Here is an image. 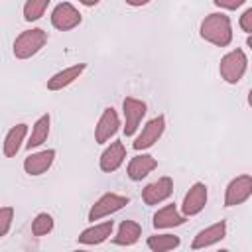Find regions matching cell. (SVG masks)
Returning <instances> with one entry per match:
<instances>
[{
    "mask_svg": "<svg viewBox=\"0 0 252 252\" xmlns=\"http://www.w3.org/2000/svg\"><path fill=\"white\" fill-rule=\"evenodd\" d=\"M51 24L59 32H69V30H73L81 24V12L73 4L61 2L51 12Z\"/></svg>",
    "mask_w": 252,
    "mask_h": 252,
    "instance_id": "7",
    "label": "cell"
},
{
    "mask_svg": "<svg viewBox=\"0 0 252 252\" xmlns=\"http://www.w3.org/2000/svg\"><path fill=\"white\" fill-rule=\"evenodd\" d=\"M140 234H142V226H140L136 220H128V219H126V220L120 222L118 232H116V236L112 238V242L118 244V246H132V244L138 242Z\"/></svg>",
    "mask_w": 252,
    "mask_h": 252,
    "instance_id": "20",
    "label": "cell"
},
{
    "mask_svg": "<svg viewBox=\"0 0 252 252\" xmlns=\"http://www.w3.org/2000/svg\"><path fill=\"white\" fill-rule=\"evenodd\" d=\"M205 205H207V185L197 181L185 193L183 203H181V211L185 217H193V215H199L205 209Z\"/></svg>",
    "mask_w": 252,
    "mask_h": 252,
    "instance_id": "9",
    "label": "cell"
},
{
    "mask_svg": "<svg viewBox=\"0 0 252 252\" xmlns=\"http://www.w3.org/2000/svg\"><path fill=\"white\" fill-rule=\"evenodd\" d=\"M55 159V150H41V152H35V154H30L26 159H24V169L28 175H41L45 173L51 163Z\"/></svg>",
    "mask_w": 252,
    "mask_h": 252,
    "instance_id": "12",
    "label": "cell"
},
{
    "mask_svg": "<svg viewBox=\"0 0 252 252\" xmlns=\"http://www.w3.org/2000/svg\"><path fill=\"white\" fill-rule=\"evenodd\" d=\"M51 230H53V217L47 213L35 215V219L32 220V234L33 236H45Z\"/></svg>",
    "mask_w": 252,
    "mask_h": 252,
    "instance_id": "24",
    "label": "cell"
},
{
    "mask_svg": "<svg viewBox=\"0 0 252 252\" xmlns=\"http://www.w3.org/2000/svg\"><path fill=\"white\" fill-rule=\"evenodd\" d=\"M146 102L134 96H126L122 100V112H124V136H134L142 118L146 116Z\"/></svg>",
    "mask_w": 252,
    "mask_h": 252,
    "instance_id": "5",
    "label": "cell"
},
{
    "mask_svg": "<svg viewBox=\"0 0 252 252\" xmlns=\"http://www.w3.org/2000/svg\"><path fill=\"white\" fill-rule=\"evenodd\" d=\"M47 43V32H43L41 28H32L22 32L16 39H14V55L18 59H30L32 55H35L43 45Z\"/></svg>",
    "mask_w": 252,
    "mask_h": 252,
    "instance_id": "3",
    "label": "cell"
},
{
    "mask_svg": "<svg viewBox=\"0 0 252 252\" xmlns=\"http://www.w3.org/2000/svg\"><path fill=\"white\" fill-rule=\"evenodd\" d=\"M83 6H96L98 4V0H79Z\"/></svg>",
    "mask_w": 252,
    "mask_h": 252,
    "instance_id": "29",
    "label": "cell"
},
{
    "mask_svg": "<svg viewBox=\"0 0 252 252\" xmlns=\"http://www.w3.org/2000/svg\"><path fill=\"white\" fill-rule=\"evenodd\" d=\"M148 2H150V0H126V4H130V6H136V8H138V6H146Z\"/></svg>",
    "mask_w": 252,
    "mask_h": 252,
    "instance_id": "28",
    "label": "cell"
},
{
    "mask_svg": "<svg viewBox=\"0 0 252 252\" xmlns=\"http://www.w3.org/2000/svg\"><path fill=\"white\" fill-rule=\"evenodd\" d=\"M201 37L217 47H226L232 41V26L230 18L222 12L209 14L201 22Z\"/></svg>",
    "mask_w": 252,
    "mask_h": 252,
    "instance_id": "1",
    "label": "cell"
},
{
    "mask_svg": "<svg viewBox=\"0 0 252 252\" xmlns=\"http://www.w3.org/2000/svg\"><path fill=\"white\" fill-rule=\"evenodd\" d=\"M226 236V222L224 220H219L207 228H203L201 232H197V236L193 238V244L191 248L193 250H201V248H207L215 242H220L222 238Z\"/></svg>",
    "mask_w": 252,
    "mask_h": 252,
    "instance_id": "13",
    "label": "cell"
},
{
    "mask_svg": "<svg viewBox=\"0 0 252 252\" xmlns=\"http://www.w3.org/2000/svg\"><path fill=\"white\" fill-rule=\"evenodd\" d=\"M215 2V6H219V8H224V10H236V8H240L246 0H213Z\"/></svg>",
    "mask_w": 252,
    "mask_h": 252,
    "instance_id": "26",
    "label": "cell"
},
{
    "mask_svg": "<svg viewBox=\"0 0 252 252\" xmlns=\"http://www.w3.org/2000/svg\"><path fill=\"white\" fill-rule=\"evenodd\" d=\"M158 167V161L154 156L150 154H142V156H134L128 163V177L132 181H142L148 173H152Z\"/></svg>",
    "mask_w": 252,
    "mask_h": 252,
    "instance_id": "15",
    "label": "cell"
},
{
    "mask_svg": "<svg viewBox=\"0 0 252 252\" xmlns=\"http://www.w3.org/2000/svg\"><path fill=\"white\" fill-rule=\"evenodd\" d=\"M85 67H87L85 63H77V65H71V67H67V69L55 73L51 79H47V89H49V91H61V89L69 87L75 79L81 77V73L85 71Z\"/></svg>",
    "mask_w": 252,
    "mask_h": 252,
    "instance_id": "16",
    "label": "cell"
},
{
    "mask_svg": "<svg viewBox=\"0 0 252 252\" xmlns=\"http://www.w3.org/2000/svg\"><path fill=\"white\" fill-rule=\"evenodd\" d=\"M185 222V215H179L175 205H165L163 209H159L156 215H154V220L152 224L156 228H173V226H179Z\"/></svg>",
    "mask_w": 252,
    "mask_h": 252,
    "instance_id": "19",
    "label": "cell"
},
{
    "mask_svg": "<svg viewBox=\"0 0 252 252\" xmlns=\"http://www.w3.org/2000/svg\"><path fill=\"white\" fill-rule=\"evenodd\" d=\"M252 195V175L244 173L234 177L224 191V207H236L244 201H248Z\"/></svg>",
    "mask_w": 252,
    "mask_h": 252,
    "instance_id": "6",
    "label": "cell"
},
{
    "mask_svg": "<svg viewBox=\"0 0 252 252\" xmlns=\"http://www.w3.org/2000/svg\"><path fill=\"white\" fill-rule=\"evenodd\" d=\"M51 0H26L24 4V20L26 22H35L43 16Z\"/></svg>",
    "mask_w": 252,
    "mask_h": 252,
    "instance_id": "23",
    "label": "cell"
},
{
    "mask_svg": "<svg viewBox=\"0 0 252 252\" xmlns=\"http://www.w3.org/2000/svg\"><path fill=\"white\" fill-rule=\"evenodd\" d=\"M171 193H173V179L165 175V177H159L158 181L146 185L142 189V199L146 205H158V203L165 201Z\"/></svg>",
    "mask_w": 252,
    "mask_h": 252,
    "instance_id": "11",
    "label": "cell"
},
{
    "mask_svg": "<svg viewBox=\"0 0 252 252\" xmlns=\"http://www.w3.org/2000/svg\"><path fill=\"white\" fill-rule=\"evenodd\" d=\"M49 122H51L49 114H43V116H39L35 120L33 128H32V134H30V140L26 142V148L28 150L37 148V146H41L47 140V136H49Z\"/></svg>",
    "mask_w": 252,
    "mask_h": 252,
    "instance_id": "21",
    "label": "cell"
},
{
    "mask_svg": "<svg viewBox=\"0 0 252 252\" xmlns=\"http://www.w3.org/2000/svg\"><path fill=\"white\" fill-rule=\"evenodd\" d=\"M240 28H242L246 33L252 32V8L244 10V14L240 16Z\"/></svg>",
    "mask_w": 252,
    "mask_h": 252,
    "instance_id": "27",
    "label": "cell"
},
{
    "mask_svg": "<svg viewBox=\"0 0 252 252\" xmlns=\"http://www.w3.org/2000/svg\"><path fill=\"white\" fill-rule=\"evenodd\" d=\"M130 203V199L126 195H118V193H104L102 197H98L94 201V205L91 207L89 211V220L94 222V220H100L116 211H120L122 207H126Z\"/></svg>",
    "mask_w": 252,
    "mask_h": 252,
    "instance_id": "4",
    "label": "cell"
},
{
    "mask_svg": "<svg viewBox=\"0 0 252 252\" xmlns=\"http://www.w3.org/2000/svg\"><path fill=\"white\" fill-rule=\"evenodd\" d=\"M163 130H165V116L159 114V116L152 118V120L142 128V132H140V136L134 140L132 148L138 150V152H140V150H148V148H152V146L161 138Z\"/></svg>",
    "mask_w": 252,
    "mask_h": 252,
    "instance_id": "8",
    "label": "cell"
},
{
    "mask_svg": "<svg viewBox=\"0 0 252 252\" xmlns=\"http://www.w3.org/2000/svg\"><path fill=\"white\" fill-rule=\"evenodd\" d=\"M26 134H28V124H16L8 130V134L4 138V144H2V150H4L6 158H14L20 152Z\"/></svg>",
    "mask_w": 252,
    "mask_h": 252,
    "instance_id": "18",
    "label": "cell"
},
{
    "mask_svg": "<svg viewBox=\"0 0 252 252\" xmlns=\"http://www.w3.org/2000/svg\"><path fill=\"white\" fill-rule=\"evenodd\" d=\"M118 126H120V120H118V114L112 106L104 108L96 126H94V142L96 144H104L108 142L116 132H118Z\"/></svg>",
    "mask_w": 252,
    "mask_h": 252,
    "instance_id": "10",
    "label": "cell"
},
{
    "mask_svg": "<svg viewBox=\"0 0 252 252\" xmlns=\"http://www.w3.org/2000/svg\"><path fill=\"white\" fill-rule=\"evenodd\" d=\"M126 159V148L122 142H112L102 154H100V169L104 173H112L116 171Z\"/></svg>",
    "mask_w": 252,
    "mask_h": 252,
    "instance_id": "14",
    "label": "cell"
},
{
    "mask_svg": "<svg viewBox=\"0 0 252 252\" xmlns=\"http://www.w3.org/2000/svg\"><path fill=\"white\" fill-rule=\"evenodd\" d=\"M246 67H248V57L242 49H232L228 51L220 63H219V73H220V79L226 81L228 85H236L244 73H246Z\"/></svg>",
    "mask_w": 252,
    "mask_h": 252,
    "instance_id": "2",
    "label": "cell"
},
{
    "mask_svg": "<svg viewBox=\"0 0 252 252\" xmlns=\"http://www.w3.org/2000/svg\"><path fill=\"white\" fill-rule=\"evenodd\" d=\"M112 228H114L112 220H104L100 224H93V226L85 228L79 234V242L81 244H100V242H104L112 234Z\"/></svg>",
    "mask_w": 252,
    "mask_h": 252,
    "instance_id": "17",
    "label": "cell"
},
{
    "mask_svg": "<svg viewBox=\"0 0 252 252\" xmlns=\"http://www.w3.org/2000/svg\"><path fill=\"white\" fill-rule=\"evenodd\" d=\"M179 236L175 234H154L148 238V248L154 252H167L179 246Z\"/></svg>",
    "mask_w": 252,
    "mask_h": 252,
    "instance_id": "22",
    "label": "cell"
},
{
    "mask_svg": "<svg viewBox=\"0 0 252 252\" xmlns=\"http://www.w3.org/2000/svg\"><path fill=\"white\" fill-rule=\"evenodd\" d=\"M14 220V209L12 207H0V236H6Z\"/></svg>",
    "mask_w": 252,
    "mask_h": 252,
    "instance_id": "25",
    "label": "cell"
}]
</instances>
